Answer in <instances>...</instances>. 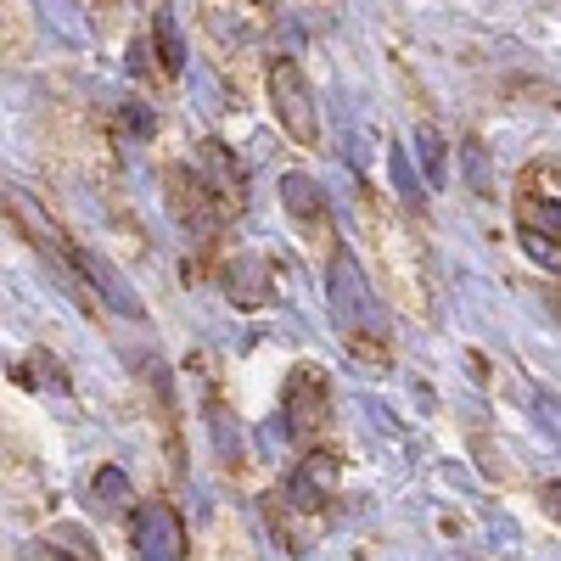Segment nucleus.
Segmentation results:
<instances>
[{"label": "nucleus", "mask_w": 561, "mask_h": 561, "mask_svg": "<svg viewBox=\"0 0 561 561\" xmlns=\"http://www.w3.org/2000/svg\"><path fill=\"white\" fill-rule=\"evenodd\" d=\"M270 96H275V118L287 124V135L298 147H320V113H314V90L304 84L298 62H275L270 68Z\"/></svg>", "instance_id": "obj_1"}, {"label": "nucleus", "mask_w": 561, "mask_h": 561, "mask_svg": "<svg viewBox=\"0 0 561 561\" xmlns=\"http://www.w3.org/2000/svg\"><path fill=\"white\" fill-rule=\"evenodd\" d=\"M135 545H140V561H180L185 534H180V523H174V511H163V505H147V511H140Z\"/></svg>", "instance_id": "obj_2"}, {"label": "nucleus", "mask_w": 561, "mask_h": 561, "mask_svg": "<svg viewBox=\"0 0 561 561\" xmlns=\"http://www.w3.org/2000/svg\"><path fill=\"white\" fill-rule=\"evenodd\" d=\"M280 203H287V214L309 230V242L332 237V225H325V197L314 192L309 174H280Z\"/></svg>", "instance_id": "obj_3"}, {"label": "nucleus", "mask_w": 561, "mask_h": 561, "mask_svg": "<svg viewBox=\"0 0 561 561\" xmlns=\"http://www.w3.org/2000/svg\"><path fill=\"white\" fill-rule=\"evenodd\" d=\"M0 203H7V208H12L18 219H23V230H28V242H34V248H45L51 259L73 264V248L62 242V230H57L51 219H45V214H39V208H34V203H28L23 192H18V185H0Z\"/></svg>", "instance_id": "obj_4"}, {"label": "nucleus", "mask_w": 561, "mask_h": 561, "mask_svg": "<svg viewBox=\"0 0 561 561\" xmlns=\"http://www.w3.org/2000/svg\"><path fill=\"white\" fill-rule=\"evenodd\" d=\"M73 264H79V270L90 275V287H96V293H102V298H107V304H113L118 314L140 320V298H135V293L124 287V275H118V270H113L107 259H96V253H73Z\"/></svg>", "instance_id": "obj_5"}, {"label": "nucleus", "mask_w": 561, "mask_h": 561, "mask_svg": "<svg viewBox=\"0 0 561 561\" xmlns=\"http://www.w3.org/2000/svg\"><path fill=\"white\" fill-rule=\"evenodd\" d=\"M152 28H158L163 68H169V73H180V68H185V45H180V34H174V18H169V12H158V18H152Z\"/></svg>", "instance_id": "obj_6"}, {"label": "nucleus", "mask_w": 561, "mask_h": 561, "mask_svg": "<svg viewBox=\"0 0 561 561\" xmlns=\"http://www.w3.org/2000/svg\"><path fill=\"white\" fill-rule=\"evenodd\" d=\"M415 147H421V163H427V180L444 185V140H438V129H421Z\"/></svg>", "instance_id": "obj_7"}, {"label": "nucleus", "mask_w": 561, "mask_h": 561, "mask_svg": "<svg viewBox=\"0 0 561 561\" xmlns=\"http://www.w3.org/2000/svg\"><path fill=\"white\" fill-rule=\"evenodd\" d=\"M460 158H466V169H472V185H478V192H494V180H489V163H483V152H478V140H466Z\"/></svg>", "instance_id": "obj_8"}, {"label": "nucleus", "mask_w": 561, "mask_h": 561, "mask_svg": "<svg viewBox=\"0 0 561 561\" xmlns=\"http://www.w3.org/2000/svg\"><path fill=\"white\" fill-rule=\"evenodd\" d=\"M393 185H399V197H404V203H415V197H421V185H415V174H410V158H404V152H393Z\"/></svg>", "instance_id": "obj_9"}, {"label": "nucleus", "mask_w": 561, "mask_h": 561, "mask_svg": "<svg viewBox=\"0 0 561 561\" xmlns=\"http://www.w3.org/2000/svg\"><path fill=\"white\" fill-rule=\"evenodd\" d=\"M96 494H107V500H118V505H129V483L113 472V466H107V472L96 478Z\"/></svg>", "instance_id": "obj_10"}, {"label": "nucleus", "mask_w": 561, "mask_h": 561, "mask_svg": "<svg viewBox=\"0 0 561 561\" xmlns=\"http://www.w3.org/2000/svg\"><path fill=\"white\" fill-rule=\"evenodd\" d=\"M45 561H68V556H45Z\"/></svg>", "instance_id": "obj_11"}]
</instances>
